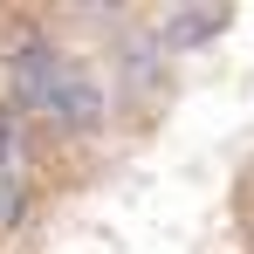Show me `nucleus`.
<instances>
[{
    "label": "nucleus",
    "mask_w": 254,
    "mask_h": 254,
    "mask_svg": "<svg viewBox=\"0 0 254 254\" xmlns=\"http://www.w3.org/2000/svg\"><path fill=\"white\" fill-rule=\"evenodd\" d=\"M14 103L21 110H42V117H55V96H62V83H69V55H55L48 42H21L14 48Z\"/></svg>",
    "instance_id": "1"
},
{
    "label": "nucleus",
    "mask_w": 254,
    "mask_h": 254,
    "mask_svg": "<svg viewBox=\"0 0 254 254\" xmlns=\"http://www.w3.org/2000/svg\"><path fill=\"white\" fill-rule=\"evenodd\" d=\"M96 117H103V89H96V76H89V69H69V83H62V96H55V124L96 130Z\"/></svg>",
    "instance_id": "2"
},
{
    "label": "nucleus",
    "mask_w": 254,
    "mask_h": 254,
    "mask_svg": "<svg viewBox=\"0 0 254 254\" xmlns=\"http://www.w3.org/2000/svg\"><path fill=\"white\" fill-rule=\"evenodd\" d=\"M206 35H220V14L213 7H186V14H172L165 28H158L165 48H192V42H206Z\"/></svg>",
    "instance_id": "3"
},
{
    "label": "nucleus",
    "mask_w": 254,
    "mask_h": 254,
    "mask_svg": "<svg viewBox=\"0 0 254 254\" xmlns=\"http://www.w3.org/2000/svg\"><path fill=\"white\" fill-rule=\"evenodd\" d=\"M0 179H21V103H0Z\"/></svg>",
    "instance_id": "4"
},
{
    "label": "nucleus",
    "mask_w": 254,
    "mask_h": 254,
    "mask_svg": "<svg viewBox=\"0 0 254 254\" xmlns=\"http://www.w3.org/2000/svg\"><path fill=\"white\" fill-rule=\"evenodd\" d=\"M21 220V179H0V227Z\"/></svg>",
    "instance_id": "5"
}]
</instances>
